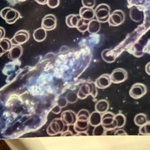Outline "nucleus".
I'll return each instance as SVG.
<instances>
[{
  "label": "nucleus",
  "instance_id": "nucleus-8",
  "mask_svg": "<svg viewBox=\"0 0 150 150\" xmlns=\"http://www.w3.org/2000/svg\"><path fill=\"white\" fill-rule=\"evenodd\" d=\"M125 20V14L121 10H115L110 13L108 22L110 26H117L122 24Z\"/></svg>",
  "mask_w": 150,
  "mask_h": 150
},
{
  "label": "nucleus",
  "instance_id": "nucleus-6",
  "mask_svg": "<svg viewBox=\"0 0 150 150\" xmlns=\"http://www.w3.org/2000/svg\"><path fill=\"white\" fill-rule=\"evenodd\" d=\"M146 91L147 89L145 84L141 83H137L131 86L129 91V95L134 99H139L145 95Z\"/></svg>",
  "mask_w": 150,
  "mask_h": 150
},
{
  "label": "nucleus",
  "instance_id": "nucleus-42",
  "mask_svg": "<svg viewBox=\"0 0 150 150\" xmlns=\"http://www.w3.org/2000/svg\"><path fill=\"white\" fill-rule=\"evenodd\" d=\"M5 53V52L4 50V49L2 48V47L0 46V57Z\"/></svg>",
  "mask_w": 150,
  "mask_h": 150
},
{
  "label": "nucleus",
  "instance_id": "nucleus-13",
  "mask_svg": "<svg viewBox=\"0 0 150 150\" xmlns=\"http://www.w3.org/2000/svg\"><path fill=\"white\" fill-rule=\"evenodd\" d=\"M23 49L21 45H13L8 51V57L10 60H16L22 54Z\"/></svg>",
  "mask_w": 150,
  "mask_h": 150
},
{
  "label": "nucleus",
  "instance_id": "nucleus-37",
  "mask_svg": "<svg viewBox=\"0 0 150 150\" xmlns=\"http://www.w3.org/2000/svg\"><path fill=\"white\" fill-rule=\"evenodd\" d=\"M5 35V31L4 28L0 26V40L4 38Z\"/></svg>",
  "mask_w": 150,
  "mask_h": 150
},
{
  "label": "nucleus",
  "instance_id": "nucleus-5",
  "mask_svg": "<svg viewBox=\"0 0 150 150\" xmlns=\"http://www.w3.org/2000/svg\"><path fill=\"white\" fill-rule=\"evenodd\" d=\"M115 114L110 111H106L101 116V124L106 129H113L117 128V123L114 119Z\"/></svg>",
  "mask_w": 150,
  "mask_h": 150
},
{
  "label": "nucleus",
  "instance_id": "nucleus-38",
  "mask_svg": "<svg viewBox=\"0 0 150 150\" xmlns=\"http://www.w3.org/2000/svg\"><path fill=\"white\" fill-rule=\"evenodd\" d=\"M60 135H61V136H73V133L69 130L61 133Z\"/></svg>",
  "mask_w": 150,
  "mask_h": 150
},
{
  "label": "nucleus",
  "instance_id": "nucleus-28",
  "mask_svg": "<svg viewBox=\"0 0 150 150\" xmlns=\"http://www.w3.org/2000/svg\"><path fill=\"white\" fill-rule=\"evenodd\" d=\"M139 133L142 135H150V121H147L145 124L139 127Z\"/></svg>",
  "mask_w": 150,
  "mask_h": 150
},
{
  "label": "nucleus",
  "instance_id": "nucleus-4",
  "mask_svg": "<svg viewBox=\"0 0 150 150\" xmlns=\"http://www.w3.org/2000/svg\"><path fill=\"white\" fill-rule=\"evenodd\" d=\"M94 15L96 19L100 23L108 22L110 15V8L105 4H101L96 8Z\"/></svg>",
  "mask_w": 150,
  "mask_h": 150
},
{
  "label": "nucleus",
  "instance_id": "nucleus-18",
  "mask_svg": "<svg viewBox=\"0 0 150 150\" xmlns=\"http://www.w3.org/2000/svg\"><path fill=\"white\" fill-rule=\"evenodd\" d=\"M101 28L100 22L97 20L92 19L89 21L87 31L91 34H95L98 33Z\"/></svg>",
  "mask_w": 150,
  "mask_h": 150
},
{
  "label": "nucleus",
  "instance_id": "nucleus-14",
  "mask_svg": "<svg viewBox=\"0 0 150 150\" xmlns=\"http://www.w3.org/2000/svg\"><path fill=\"white\" fill-rule=\"evenodd\" d=\"M79 15L81 18L90 21L95 16L94 10L93 9V8L83 6L80 9Z\"/></svg>",
  "mask_w": 150,
  "mask_h": 150
},
{
  "label": "nucleus",
  "instance_id": "nucleus-25",
  "mask_svg": "<svg viewBox=\"0 0 150 150\" xmlns=\"http://www.w3.org/2000/svg\"><path fill=\"white\" fill-rule=\"evenodd\" d=\"M114 119L117 123V128H122L126 123V117L122 113H119L115 115Z\"/></svg>",
  "mask_w": 150,
  "mask_h": 150
},
{
  "label": "nucleus",
  "instance_id": "nucleus-34",
  "mask_svg": "<svg viewBox=\"0 0 150 150\" xmlns=\"http://www.w3.org/2000/svg\"><path fill=\"white\" fill-rule=\"evenodd\" d=\"M62 108L57 104H56L51 109V112L54 114H59L61 112Z\"/></svg>",
  "mask_w": 150,
  "mask_h": 150
},
{
  "label": "nucleus",
  "instance_id": "nucleus-17",
  "mask_svg": "<svg viewBox=\"0 0 150 150\" xmlns=\"http://www.w3.org/2000/svg\"><path fill=\"white\" fill-rule=\"evenodd\" d=\"M73 125V129L76 132H85L87 131L88 129L89 122L88 121L77 120L76 122Z\"/></svg>",
  "mask_w": 150,
  "mask_h": 150
},
{
  "label": "nucleus",
  "instance_id": "nucleus-24",
  "mask_svg": "<svg viewBox=\"0 0 150 150\" xmlns=\"http://www.w3.org/2000/svg\"><path fill=\"white\" fill-rule=\"evenodd\" d=\"M89 21H88V20H86V19H83L81 18L79 19L76 28L79 32H84L87 30Z\"/></svg>",
  "mask_w": 150,
  "mask_h": 150
},
{
  "label": "nucleus",
  "instance_id": "nucleus-30",
  "mask_svg": "<svg viewBox=\"0 0 150 150\" xmlns=\"http://www.w3.org/2000/svg\"><path fill=\"white\" fill-rule=\"evenodd\" d=\"M105 132V129L103 127L101 124L94 127L93 131V135L95 136H100L104 135Z\"/></svg>",
  "mask_w": 150,
  "mask_h": 150
},
{
  "label": "nucleus",
  "instance_id": "nucleus-19",
  "mask_svg": "<svg viewBox=\"0 0 150 150\" xmlns=\"http://www.w3.org/2000/svg\"><path fill=\"white\" fill-rule=\"evenodd\" d=\"M81 18L80 15L70 14L66 18V24L69 28H76L77 24Z\"/></svg>",
  "mask_w": 150,
  "mask_h": 150
},
{
  "label": "nucleus",
  "instance_id": "nucleus-35",
  "mask_svg": "<svg viewBox=\"0 0 150 150\" xmlns=\"http://www.w3.org/2000/svg\"><path fill=\"white\" fill-rule=\"evenodd\" d=\"M127 135V133L123 129H119L117 130H115V135Z\"/></svg>",
  "mask_w": 150,
  "mask_h": 150
},
{
  "label": "nucleus",
  "instance_id": "nucleus-20",
  "mask_svg": "<svg viewBox=\"0 0 150 150\" xmlns=\"http://www.w3.org/2000/svg\"><path fill=\"white\" fill-rule=\"evenodd\" d=\"M109 103L104 99L98 100L95 104L96 111L103 114L108 111L109 108Z\"/></svg>",
  "mask_w": 150,
  "mask_h": 150
},
{
  "label": "nucleus",
  "instance_id": "nucleus-39",
  "mask_svg": "<svg viewBox=\"0 0 150 150\" xmlns=\"http://www.w3.org/2000/svg\"><path fill=\"white\" fill-rule=\"evenodd\" d=\"M145 71L146 73L150 76V62H148L146 66H145Z\"/></svg>",
  "mask_w": 150,
  "mask_h": 150
},
{
  "label": "nucleus",
  "instance_id": "nucleus-10",
  "mask_svg": "<svg viewBox=\"0 0 150 150\" xmlns=\"http://www.w3.org/2000/svg\"><path fill=\"white\" fill-rule=\"evenodd\" d=\"M56 24L57 20L55 16L52 14H48L42 19L41 26L46 30H51L56 28Z\"/></svg>",
  "mask_w": 150,
  "mask_h": 150
},
{
  "label": "nucleus",
  "instance_id": "nucleus-2",
  "mask_svg": "<svg viewBox=\"0 0 150 150\" xmlns=\"http://www.w3.org/2000/svg\"><path fill=\"white\" fill-rule=\"evenodd\" d=\"M89 95L91 96L93 98H95L97 96V87L94 82L83 84L77 92V96L80 99H84Z\"/></svg>",
  "mask_w": 150,
  "mask_h": 150
},
{
  "label": "nucleus",
  "instance_id": "nucleus-36",
  "mask_svg": "<svg viewBox=\"0 0 150 150\" xmlns=\"http://www.w3.org/2000/svg\"><path fill=\"white\" fill-rule=\"evenodd\" d=\"M115 131L114 129H106L104 135H115Z\"/></svg>",
  "mask_w": 150,
  "mask_h": 150
},
{
  "label": "nucleus",
  "instance_id": "nucleus-26",
  "mask_svg": "<svg viewBox=\"0 0 150 150\" xmlns=\"http://www.w3.org/2000/svg\"><path fill=\"white\" fill-rule=\"evenodd\" d=\"M0 46L2 47L4 50L6 52L11 49L12 47V44L11 39L4 38L0 40Z\"/></svg>",
  "mask_w": 150,
  "mask_h": 150
},
{
  "label": "nucleus",
  "instance_id": "nucleus-7",
  "mask_svg": "<svg viewBox=\"0 0 150 150\" xmlns=\"http://www.w3.org/2000/svg\"><path fill=\"white\" fill-rule=\"evenodd\" d=\"M110 75L111 82L114 84H118L124 82L128 78V73L127 70L122 68L114 69Z\"/></svg>",
  "mask_w": 150,
  "mask_h": 150
},
{
  "label": "nucleus",
  "instance_id": "nucleus-11",
  "mask_svg": "<svg viewBox=\"0 0 150 150\" xmlns=\"http://www.w3.org/2000/svg\"><path fill=\"white\" fill-rule=\"evenodd\" d=\"M60 119L64 124L67 125H73L77 121V115L72 110H66L61 114Z\"/></svg>",
  "mask_w": 150,
  "mask_h": 150
},
{
  "label": "nucleus",
  "instance_id": "nucleus-32",
  "mask_svg": "<svg viewBox=\"0 0 150 150\" xmlns=\"http://www.w3.org/2000/svg\"><path fill=\"white\" fill-rule=\"evenodd\" d=\"M60 0H47V5L50 8H55L59 5Z\"/></svg>",
  "mask_w": 150,
  "mask_h": 150
},
{
  "label": "nucleus",
  "instance_id": "nucleus-15",
  "mask_svg": "<svg viewBox=\"0 0 150 150\" xmlns=\"http://www.w3.org/2000/svg\"><path fill=\"white\" fill-rule=\"evenodd\" d=\"M101 57L105 62L112 63L115 61L117 57L116 53L113 50L106 49L101 53Z\"/></svg>",
  "mask_w": 150,
  "mask_h": 150
},
{
  "label": "nucleus",
  "instance_id": "nucleus-21",
  "mask_svg": "<svg viewBox=\"0 0 150 150\" xmlns=\"http://www.w3.org/2000/svg\"><path fill=\"white\" fill-rule=\"evenodd\" d=\"M46 36H47L46 30L42 27L36 29L33 33V39H35V40L38 42L43 41L46 39Z\"/></svg>",
  "mask_w": 150,
  "mask_h": 150
},
{
  "label": "nucleus",
  "instance_id": "nucleus-12",
  "mask_svg": "<svg viewBox=\"0 0 150 150\" xmlns=\"http://www.w3.org/2000/svg\"><path fill=\"white\" fill-rule=\"evenodd\" d=\"M110 75L108 74H103L99 76L95 81L97 88L100 89H104L107 88L111 84Z\"/></svg>",
  "mask_w": 150,
  "mask_h": 150
},
{
  "label": "nucleus",
  "instance_id": "nucleus-22",
  "mask_svg": "<svg viewBox=\"0 0 150 150\" xmlns=\"http://www.w3.org/2000/svg\"><path fill=\"white\" fill-rule=\"evenodd\" d=\"M129 15L130 18L135 22L140 21L143 16L142 12L135 6H133L132 8H131Z\"/></svg>",
  "mask_w": 150,
  "mask_h": 150
},
{
  "label": "nucleus",
  "instance_id": "nucleus-3",
  "mask_svg": "<svg viewBox=\"0 0 150 150\" xmlns=\"http://www.w3.org/2000/svg\"><path fill=\"white\" fill-rule=\"evenodd\" d=\"M0 16L7 23L12 24L19 18L20 13L11 7H5L1 11Z\"/></svg>",
  "mask_w": 150,
  "mask_h": 150
},
{
  "label": "nucleus",
  "instance_id": "nucleus-9",
  "mask_svg": "<svg viewBox=\"0 0 150 150\" xmlns=\"http://www.w3.org/2000/svg\"><path fill=\"white\" fill-rule=\"evenodd\" d=\"M29 38V34L27 30H20L15 33L11 38L12 45H21L26 42Z\"/></svg>",
  "mask_w": 150,
  "mask_h": 150
},
{
  "label": "nucleus",
  "instance_id": "nucleus-23",
  "mask_svg": "<svg viewBox=\"0 0 150 150\" xmlns=\"http://www.w3.org/2000/svg\"><path fill=\"white\" fill-rule=\"evenodd\" d=\"M148 121L146 115L144 113H139L137 114L134 119L135 124L138 127L142 126Z\"/></svg>",
  "mask_w": 150,
  "mask_h": 150
},
{
  "label": "nucleus",
  "instance_id": "nucleus-1",
  "mask_svg": "<svg viewBox=\"0 0 150 150\" xmlns=\"http://www.w3.org/2000/svg\"><path fill=\"white\" fill-rule=\"evenodd\" d=\"M69 130V125L64 124L60 118H55L48 125L46 131L49 135H55Z\"/></svg>",
  "mask_w": 150,
  "mask_h": 150
},
{
  "label": "nucleus",
  "instance_id": "nucleus-27",
  "mask_svg": "<svg viewBox=\"0 0 150 150\" xmlns=\"http://www.w3.org/2000/svg\"><path fill=\"white\" fill-rule=\"evenodd\" d=\"M90 112L87 110L81 109L77 113V120L88 121L90 117Z\"/></svg>",
  "mask_w": 150,
  "mask_h": 150
},
{
  "label": "nucleus",
  "instance_id": "nucleus-33",
  "mask_svg": "<svg viewBox=\"0 0 150 150\" xmlns=\"http://www.w3.org/2000/svg\"><path fill=\"white\" fill-rule=\"evenodd\" d=\"M83 6L93 8L95 5V0H81Z\"/></svg>",
  "mask_w": 150,
  "mask_h": 150
},
{
  "label": "nucleus",
  "instance_id": "nucleus-29",
  "mask_svg": "<svg viewBox=\"0 0 150 150\" xmlns=\"http://www.w3.org/2000/svg\"><path fill=\"white\" fill-rule=\"evenodd\" d=\"M66 98L67 99V101L69 103H74L77 101V99L79 98L77 93H76L74 91H70L68 93L66 96Z\"/></svg>",
  "mask_w": 150,
  "mask_h": 150
},
{
  "label": "nucleus",
  "instance_id": "nucleus-41",
  "mask_svg": "<svg viewBox=\"0 0 150 150\" xmlns=\"http://www.w3.org/2000/svg\"><path fill=\"white\" fill-rule=\"evenodd\" d=\"M88 134L85 132H77V134H76V136H87Z\"/></svg>",
  "mask_w": 150,
  "mask_h": 150
},
{
  "label": "nucleus",
  "instance_id": "nucleus-43",
  "mask_svg": "<svg viewBox=\"0 0 150 150\" xmlns=\"http://www.w3.org/2000/svg\"><path fill=\"white\" fill-rule=\"evenodd\" d=\"M19 1H20V2H23V1H26V0H18Z\"/></svg>",
  "mask_w": 150,
  "mask_h": 150
},
{
  "label": "nucleus",
  "instance_id": "nucleus-40",
  "mask_svg": "<svg viewBox=\"0 0 150 150\" xmlns=\"http://www.w3.org/2000/svg\"><path fill=\"white\" fill-rule=\"evenodd\" d=\"M37 3L40 5H45L46 4L47 0H35Z\"/></svg>",
  "mask_w": 150,
  "mask_h": 150
},
{
  "label": "nucleus",
  "instance_id": "nucleus-31",
  "mask_svg": "<svg viewBox=\"0 0 150 150\" xmlns=\"http://www.w3.org/2000/svg\"><path fill=\"white\" fill-rule=\"evenodd\" d=\"M68 102L67 101V99L66 97H60L58 98L56 104H58L61 108H63L66 107L67 104Z\"/></svg>",
  "mask_w": 150,
  "mask_h": 150
},
{
  "label": "nucleus",
  "instance_id": "nucleus-16",
  "mask_svg": "<svg viewBox=\"0 0 150 150\" xmlns=\"http://www.w3.org/2000/svg\"><path fill=\"white\" fill-rule=\"evenodd\" d=\"M101 113L95 111L92 112L90 114V117L88 118V122L89 125L96 127L101 124Z\"/></svg>",
  "mask_w": 150,
  "mask_h": 150
}]
</instances>
